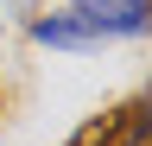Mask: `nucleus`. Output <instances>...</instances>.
Here are the masks:
<instances>
[{"instance_id": "obj_2", "label": "nucleus", "mask_w": 152, "mask_h": 146, "mask_svg": "<svg viewBox=\"0 0 152 146\" xmlns=\"http://www.w3.org/2000/svg\"><path fill=\"white\" fill-rule=\"evenodd\" d=\"M32 38L51 45V51H95V45H102L83 19H70V13H38V19H32Z\"/></svg>"}, {"instance_id": "obj_1", "label": "nucleus", "mask_w": 152, "mask_h": 146, "mask_svg": "<svg viewBox=\"0 0 152 146\" xmlns=\"http://www.w3.org/2000/svg\"><path fill=\"white\" fill-rule=\"evenodd\" d=\"M70 19H83L95 38H140L152 32V0H70Z\"/></svg>"}]
</instances>
